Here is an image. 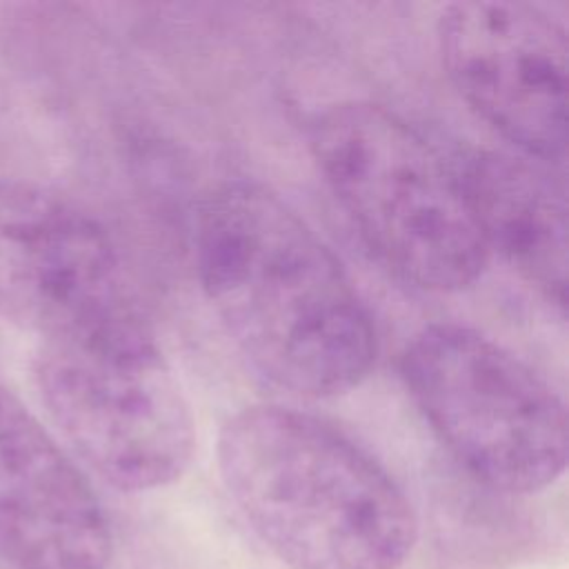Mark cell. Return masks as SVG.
Instances as JSON below:
<instances>
[{
    "mask_svg": "<svg viewBox=\"0 0 569 569\" xmlns=\"http://www.w3.org/2000/svg\"><path fill=\"white\" fill-rule=\"evenodd\" d=\"M487 251L496 249L547 300H567V202L538 160L476 153L460 178Z\"/></svg>",
    "mask_w": 569,
    "mask_h": 569,
    "instance_id": "obj_9",
    "label": "cell"
},
{
    "mask_svg": "<svg viewBox=\"0 0 569 569\" xmlns=\"http://www.w3.org/2000/svg\"><path fill=\"white\" fill-rule=\"evenodd\" d=\"M202 291L242 356L307 398L358 387L376 360V329L322 238L276 193L218 187L196 222Z\"/></svg>",
    "mask_w": 569,
    "mask_h": 569,
    "instance_id": "obj_1",
    "label": "cell"
},
{
    "mask_svg": "<svg viewBox=\"0 0 569 569\" xmlns=\"http://www.w3.org/2000/svg\"><path fill=\"white\" fill-rule=\"evenodd\" d=\"M116 244L76 202L0 180V316L36 340L140 316Z\"/></svg>",
    "mask_w": 569,
    "mask_h": 569,
    "instance_id": "obj_6",
    "label": "cell"
},
{
    "mask_svg": "<svg viewBox=\"0 0 569 569\" xmlns=\"http://www.w3.org/2000/svg\"><path fill=\"white\" fill-rule=\"evenodd\" d=\"M313 160L371 253L438 293L473 284L489 258L460 178L398 113L345 100L309 124Z\"/></svg>",
    "mask_w": 569,
    "mask_h": 569,
    "instance_id": "obj_3",
    "label": "cell"
},
{
    "mask_svg": "<svg viewBox=\"0 0 569 569\" xmlns=\"http://www.w3.org/2000/svg\"><path fill=\"white\" fill-rule=\"evenodd\" d=\"M33 380L58 438L111 487L151 491L187 471L193 413L144 316L40 340Z\"/></svg>",
    "mask_w": 569,
    "mask_h": 569,
    "instance_id": "obj_4",
    "label": "cell"
},
{
    "mask_svg": "<svg viewBox=\"0 0 569 569\" xmlns=\"http://www.w3.org/2000/svg\"><path fill=\"white\" fill-rule=\"evenodd\" d=\"M447 78L522 156L553 162L567 144V33L547 11L505 0L453 2L438 18Z\"/></svg>",
    "mask_w": 569,
    "mask_h": 569,
    "instance_id": "obj_7",
    "label": "cell"
},
{
    "mask_svg": "<svg viewBox=\"0 0 569 569\" xmlns=\"http://www.w3.org/2000/svg\"><path fill=\"white\" fill-rule=\"evenodd\" d=\"M222 482L251 529L291 569H400L418 518L400 485L333 425L251 405L218 436Z\"/></svg>",
    "mask_w": 569,
    "mask_h": 569,
    "instance_id": "obj_2",
    "label": "cell"
},
{
    "mask_svg": "<svg viewBox=\"0 0 569 569\" xmlns=\"http://www.w3.org/2000/svg\"><path fill=\"white\" fill-rule=\"evenodd\" d=\"M0 551L16 569H107L104 509L53 431L0 385Z\"/></svg>",
    "mask_w": 569,
    "mask_h": 569,
    "instance_id": "obj_8",
    "label": "cell"
},
{
    "mask_svg": "<svg viewBox=\"0 0 569 569\" xmlns=\"http://www.w3.org/2000/svg\"><path fill=\"white\" fill-rule=\"evenodd\" d=\"M405 385L445 449L482 485L536 493L567 467V409L516 353L456 322L418 331L402 353Z\"/></svg>",
    "mask_w": 569,
    "mask_h": 569,
    "instance_id": "obj_5",
    "label": "cell"
}]
</instances>
